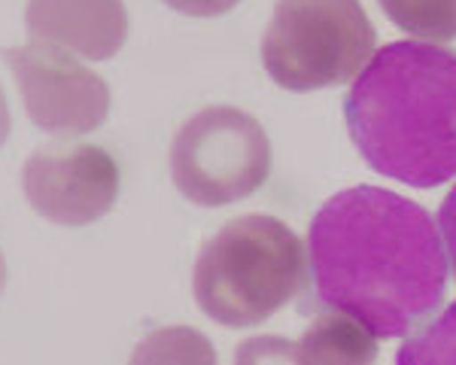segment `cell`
I'll use <instances>...</instances> for the list:
<instances>
[{"instance_id":"cell-2","label":"cell","mask_w":456,"mask_h":365,"mask_svg":"<svg viewBox=\"0 0 456 365\" xmlns=\"http://www.w3.org/2000/svg\"><path fill=\"white\" fill-rule=\"evenodd\" d=\"M347 131L371 171L414 189L456 177V53L438 43H389L344 98Z\"/></svg>"},{"instance_id":"cell-6","label":"cell","mask_w":456,"mask_h":365,"mask_svg":"<svg viewBox=\"0 0 456 365\" xmlns=\"http://www.w3.org/2000/svg\"><path fill=\"white\" fill-rule=\"evenodd\" d=\"M4 58L19 83L28 116L43 134L79 137L107 122L110 85L92 68L73 61L64 49L31 40L19 49H6Z\"/></svg>"},{"instance_id":"cell-1","label":"cell","mask_w":456,"mask_h":365,"mask_svg":"<svg viewBox=\"0 0 456 365\" xmlns=\"http://www.w3.org/2000/svg\"><path fill=\"white\" fill-rule=\"evenodd\" d=\"M314 298L359 320L378 338H402L441 308L447 253L441 229L417 201L378 186L332 195L307 238Z\"/></svg>"},{"instance_id":"cell-12","label":"cell","mask_w":456,"mask_h":365,"mask_svg":"<svg viewBox=\"0 0 456 365\" xmlns=\"http://www.w3.org/2000/svg\"><path fill=\"white\" fill-rule=\"evenodd\" d=\"M395 365H456V302L408 335Z\"/></svg>"},{"instance_id":"cell-16","label":"cell","mask_w":456,"mask_h":365,"mask_svg":"<svg viewBox=\"0 0 456 365\" xmlns=\"http://www.w3.org/2000/svg\"><path fill=\"white\" fill-rule=\"evenodd\" d=\"M10 128H12L10 104H6V94H4V89H0V146L6 143V137H10Z\"/></svg>"},{"instance_id":"cell-13","label":"cell","mask_w":456,"mask_h":365,"mask_svg":"<svg viewBox=\"0 0 456 365\" xmlns=\"http://www.w3.org/2000/svg\"><path fill=\"white\" fill-rule=\"evenodd\" d=\"M234 365H305L298 341L281 335H256L247 338L234 353Z\"/></svg>"},{"instance_id":"cell-3","label":"cell","mask_w":456,"mask_h":365,"mask_svg":"<svg viewBox=\"0 0 456 365\" xmlns=\"http://www.w3.org/2000/svg\"><path fill=\"white\" fill-rule=\"evenodd\" d=\"M307 253L277 216L228 219L201 247L192 296L204 317L228 328H253L286 308L307 287Z\"/></svg>"},{"instance_id":"cell-11","label":"cell","mask_w":456,"mask_h":365,"mask_svg":"<svg viewBox=\"0 0 456 365\" xmlns=\"http://www.w3.org/2000/svg\"><path fill=\"white\" fill-rule=\"evenodd\" d=\"M399 31L426 43L456 40V0H378Z\"/></svg>"},{"instance_id":"cell-7","label":"cell","mask_w":456,"mask_h":365,"mask_svg":"<svg viewBox=\"0 0 456 365\" xmlns=\"http://www.w3.org/2000/svg\"><path fill=\"white\" fill-rule=\"evenodd\" d=\"M119 165L98 143H46L28 156L21 189L49 223L92 225L119 199Z\"/></svg>"},{"instance_id":"cell-10","label":"cell","mask_w":456,"mask_h":365,"mask_svg":"<svg viewBox=\"0 0 456 365\" xmlns=\"http://www.w3.org/2000/svg\"><path fill=\"white\" fill-rule=\"evenodd\" d=\"M128 365H219L210 338L192 326H161L143 335Z\"/></svg>"},{"instance_id":"cell-4","label":"cell","mask_w":456,"mask_h":365,"mask_svg":"<svg viewBox=\"0 0 456 365\" xmlns=\"http://www.w3.org/2000/svg\"><path fill=\"white\" fill-rule=\"evenodd\" d=\"M378 46L359 0H277L262 34V64L281 89L320 92L350 83Z\"/></svg>"},{"instance_id":"cell-14","label":"cell","mask_w":456,"mask_h":365,"mask_svg":"<svg viewBox=\"0 0 456 365\" xmlns=\"http://www.w3.org/2000/svg\"><path fill=\"white\" fill-rule=\"evenodd\" d=\"M171 10L183 12V16L192 19H213V16H225L232 12L240 0H165Z\"/></svg>"},{"instance_id":"cell-17","label":"cell","mask_w":456,"mask_h":365,"mask_svg":"<svg viewBox=\"0 0 456 365\" xmlns=\"http://www.w3.org/2000/svg\"><path fill=\"white\" fill-rule=\"evenodd\" d=\"M6 289V262H4V253H0V296Z\"/></svg>"},{"instance_id":"cell-15","label":"cell","mask_w":456,"mask_h":365,"mask_svg":"<svg viewBox=\"0 0 456 365\" xmlns=\"http://www.w3.org/2000/svg\"><path fill=\"white\" fill-rule=\"evenodd\" d=\"M438 229H441V238H444L447 256H451V265L456 274V186L451 189V195H447L438 210Z\"/></svg>"},{"instance_id":"cell-8","label":"cell","mask_w":456,"mask_h":365,"mask_svg":"<svg viewBox=\"0 0 456 365\" xmlns=\"http://www.w3.org/2000/svg\"><path fill=\"white\" fill-rule=\"evenodd\" d=\"M28 34L86 61H107L128 40L122 0H28Z\"/></svg>"},{"instance_id":"cell-5","label":"cell","mask_w":456,"mask_h":365,"mask_svg":"<svg viewBox=\"0 0 456 365\" xmlns=\"http://www.w3.org/2000/svg\"><path fill=\"white\" fill-rule=\"evenodd\" d=\"M271 177V141L238 107H208L183 122L171 143V180L198 207L244 201Z\"/></svg>"},{"instance_id":"cell-9","label":"cell","mask_w":456,"mask_h":365,"mask_svg":"<svg viewBox=\"0 0 456 365\" xmlns=\"http://www.w3.org/2000/svg\"><path fill=\"white\" fill-rule=\"evenodd\" d=\"M298 350L305 365H374L378 335L347 313L326 311L305 328Z\"/></svg>"}]
</instances>
